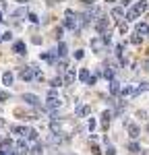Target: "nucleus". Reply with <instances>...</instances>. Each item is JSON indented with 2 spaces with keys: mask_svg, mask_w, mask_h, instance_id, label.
<instances>
[{
  "mask_svg": "<svg viewBox=\"0 0 149 155\" xmlns=\"http://www.w3.org/2000/svg\"><path fill=\"white\" fill-rule=\"evenodd\" d=\"M147 8H149V4L145 2V0H143V2H137L135 6H131V8H128V12L124 15V19H126V21H135V19H139V17L147 11Z\"/></svg>",
  "mask_w": 149,
  "mask_h": 155,
  "instance_id": "1",
  "label": "nucleus"
},
{
  "mask_svg": "<svg viewBox=\"0 0 149 155\" xmlns=\"http://www.w3.org/2000/svg\"><path fill=\"white\" fill-rule=\"evenodd\" d=\"M60 106H62V101H60V97H58V91L56 89H50L48 95H46V107H48L50 112H56Z\"/></svg>",
  "mask_w": 149,
  "mask_h": 155,
  "instance_id": "2",
  "label": "nucleus"
},
{
  "mask_svg": "<svg viewBox=\"0 0 149 155\" xmlns=\"http://www.w3.org/2000/svg\"><path fill=\"white\" fill-rule=\"evenodd\" d=\"M62 25H64L66 29H71V31H74V29H79V21H77V12H74L73 8H68V11L64 12V21H62Z\"/></svg>",
  "mask_w": 149,
  "mask_h": 155,
  "instance_id": "3",
  "label": "nucleus"
},
{
  "mask_svg": "<svg viewBox=\"0 0 149 155\" xmlns=\"http://www.w3.org/2000/svg\"><path fill=\"white\" fill-rule=\"evenodd\" d=\"M108 25H110V21H108V17L99 15V17H98V21H95V29H98L99 33H108Z\"/></svg>",
  "mask_w": 149,
  "mask_h": 155,
  "instance_id": "4",
  "label": "nucleus"
},
{
  "mask_svg": "<svg viewBox=\"0 0 149 155\" xmlns=\"http://www.w3.org/2000/svg\"><path fill=\"white\" fill-rule=\"evenodd\" d=\"M15 151H17V153H29V141H27V139H19V141H17V143H15Z\"/></svg>",
  "mask_w": 149,
  "mask_h": 155,
  "instance_id": "5",
  "label": "nucleus"
},
{
  "mask_svg": "<svg viewBox=\"0 0 149 155\" xmlns=\"http://www.w3.org/2000/svg\"><path fill=\"white\" fill-rule=\"evenodd\" d=\"M23 101L27 106H33V107H39V97L35 93H23Z\"/></svg>",
  "mask_w": 149,
  "mask_h": 155,
  "instance_id": "6",
  "label": "nucleus"
},
{
  "mask_svg": "<svg viewBox=\"0 0 149 155\" xmlns=\"http://www.w3.org/2000/svg\"><path fill=\"white\" fill-rule=\"evenodd\" d=\"M74 79H77V72H74V68H66L64 77H62V83H64V85H73Z\"/></svg>",
  "mask_w": 149,
  "mask_h": 155,
  "instance_id": "7",
  "label": "nucleus"
},
{
  "mask_svg": "<svg viewBox=\"0 0 149 155\" xmlns=\"http://www.w3.org/2000/svg\"><path fill=\"white\" fill-rule=\"evenodd\" d=\"M11 132H12V134L23 137V139H27V134L31 132V128H29V126H11Z\"/></svg>",
  "mask_w": 149,
  "mask_h": 155,
  "instance_id": "8",
  "label": "nucleus"
},
{
  "mask_svg": "<svg viewBox=\"0 0 149 155\" xmlns=\"http://www.w3.org/2000/svg\"><path fill=\"white\" fill-rule=\"evenodd\" d=\"M110 15H112V19H114L116 23H120V21H124V8H122V6H114Z\"/></svg>",
  "mask_w": 149,
  "mask_h": 155,
  "instance_id": "9",
  "label": "nucleus"
},
{
  "mask_svg": "<svg viewBox=\"0 0 149 155\" xmlns=\"http://www.w3.org/2000/svg\"><path fill=\"white\" fill-rule=\"evenodd\" d=\"M21 79H23V81H27V83H31V81L35 79V72H33V68H31V66L23 68V71H21Z\"/></svg>",
  "mask_w": 149,
  "mask_h": 155,
  "instance_id": "10",
  "label": "nucleus"
},
{
  "mask_svg": "<svg viewBox=\"0 0 149 155\" xmlns=\"http://www.w3.org/2000/svg\"><path fill=\"white\" fill-rule=\"evenodd\" d=\"M12 83H15V74H12V71H4L2 72V85H4V87H11Z\"/></svg>",
  "mask_w": 149,
  "mask_h": 155,
  "instance_id": "11",
  "label": "nucleus"
},
{
  "mask_svg": "<svg viewBox=\"0 0 149 155\" xmlns=\"http://www.w3.org/2000/svg\"><path fill=\"white\" fill-rule=\"evenodd\" d=\"M12 52L19 54V56L27 54V46H25V41H15V44H12Z\"/></svg>",
  "mask_w": 149,
  "mask_h": 155,
  "instance_id": "12",
  "label": "nucleus"
},
{
  "mask_svg": "<svg viewBox=\"0 0 149 155\" xmlns=\"http://www.w3.org/2000/svg\"><path fill=\"white\" fill-rule=\"evenodd\" d=\"M135 33L137 35H149V25L147 23H137L135 25Z\"/></svg>",
  "mask_w": 149,
  "mask_h": 155,
  "instance_id": "13",
  "label": "nucleus"
},
{
  "mask_svg": "<svg viewBox=\"0 0 149 155\" xmlns=\"http://www.w3.org/2000/svg\"><path fill=\"white\" fill-rule=\"evenodd\" d=\"M89 112H91V110H89V106H85V104H79V106H77V116H79V118L89 116Z\"/></svg>",
  "mask_w": 149,
  "mask_h": 155,
  "instance_id": "14",
  "label": "nucleus"
},
{
  "mask_svg": "<svg viewBox=\"0 0 149 155\" xmlns=\"http://www.w3.org/2000/svg\"><path fill=\"white\" fill-rule=\"evenodd\" d=\"M91 50H93V52H101V50H104L101 37H93V39H91Z\"/></svg>",
  "mask_w": 149,
  "mask_h": 155,
  "instance_id": "15",
  "label": "nucleus"
},
{
  "mask_svg": "<svg viewBox=\"0 0 149 155\" xmlns=\"http://www.w3.org/2000/svg\"><path fill=\"white\" fill-rule=\"evenodd\" d=\"M126 130H128V137H131V139H137V137L141 134V128H139L137 124H128Z\"/></svg>",
  "mask_w": 149,
  "mask_h": 155,
  "instance_id": "16",
  "label": "nucleus"
},
{
  "mask_svg": "<svg viewBox=\"0 0 149 155\" xmlns=\"http://www.w3.org/2000/svg\"><path fill=\"white\" fill-rule=\"evenodd\" d=\"M120 89H122V85L118 83L116 79L110 81V93H112V95H118V93H120Z\"/></svg>",
  "mask_w": 149,
  "mask_h": 155,
  "instance_id": "17",
  "label": "nucleus"
},
{
  "mask_svg": "<svg viewBox=\"0 0 149 155\" xmlns=\"http://www.w3.org/2000/svg\"><path fill=\"white\" fill-rule=\"evenodd\" d=\"M89 79H91L89 68H81V71H79V81H81V83H89Z\"/></svg>",
  "mask_w": 149,
  "mask_h": 155,
  "instance_id": "18",
  "label": "nucleus"
},
{
  "mask_svg": "<svg viewBox=\"0 0 149 155\" xmlns=\"http://www.w3.org/2000/svg\"><path fill=\"white\" fill-rule=\"evenodd\" d=\"M120 95H124V97L135 95V85H126V87H122V89H120Z\"/></svg>",
  "mask_w": 149,
  "mask_h": 155,
  "instance_id": "19",
  "label": "nucleus"
},
{
  "mask_svg": "<svg viewBox=\"0 0 149 155\" xmlns=\"http://www.w3.org/2000/svg\"><path fill=\"white\" fill-rule=\"evenodd\" d=\"M41 149H44V147H41V143L37 141V143L29 149V153H27V155H41Z\"/></svg>",
  "mask_w": 149,
  "mask_h": 155,
  "instance_id": "20",
  "label": "nucleus"
},
{
  "mask_svg": "<svg viewBox=\"0 0 149 155\" xmlns=\"http://www.w3.org/2000/svg\"><path fill=\"white\" fill-rule=\"evenodd\" d=\"M110 118H112V112L110 110H104V112H101V122H104V126L110 124Z\"/></svg>",
  "mask_w": 149,
  "mask_h": 155,
  "instance_id": "21",
  "label": "nucleus"
},
{
  "mask_svg": "<svg viewBox=\"0 0 149 155\" xmlns=\"http://www.w3.org/2000/svg\"><path fill=\"white\" fill-rule=\"evenodd\" d=\"M101 74H104V77H106V79H108V81H114V68H110V66H106V68H104V72H101Z\"/></svg>",
  "mask_w": 149,
  "mask_h": 155,
  "instance_id": "22",
  "label": "nucleus"
},
{
  "mask_svg": "<svg viewBox=\"0 0 149 155\" xmlns=\"http://www.w3.org/2000/svg\"><path fill=\"white\" fill-rule=\"evenodd\" d=\"M66 44H64V41H60V44H58V56H62V58H64V56H66Z\"/></svg>",
  "mask_w": 149,
  "mask_h": 155,
  "instance_id": "23",
  "label": "nucleus"
},
{
  "mask_svg": "<svg viewBox=\"0 0 149 155\" xmlns=\"http://www.w3.org/2000/svg\"><path fill=\"white\" fill-rule=\"evenodd\" d=\"M128 151H131V153H139V151H141V147H139V143H128Z\"/></svg>",
  "mask_w": 149,
  "mask_h": 155,
  "instance_id": "24",
  "label": "nucleus"
},
{
  "mask_svg": "<svg viewBox=\"0 0 149 155\" xmlns=\"http://www.w3.org/2000/svg\"><path fill=\"white\" fill-rule=\"evenodd\" d=\"M41 60H46V62H54L56 56H54V54H50V52H44V54H41Z\"/></svg>",
  "mask_w": 149,
  "mask_h": 155,
  "instance_id": "25",
  "label": "nucleus"
},
{
  "mask_svg": "<svg viewBox=\"0 0 149 155\" xmlns=\"http://www.w3.org/2000/svg\"><path fill=\"white\" fill-rule=\"evenodd\" d=\"M95 126H98L95 118H89V122H87V128H89V132H93V130H95Z\"/></svg>",
  "mask_w": 149,
  "mask_h": 155,
  "instance_id": "26",
  "label": "nucleus"
},
{
  "mask_svg": "<svg viewBox=\"0 0 149 155\" xmlns=\"http://www.w3.org/2000/svg\"><path fill=\"white\" fill-rule=\"evenodd\" d=\"M27 19H29V23H39V19H37L35 12H27Z\"/></svg>",
  "mask_w": 149,
  "mask_h": 155,
  "instance_id": "27",
  "label": "nucleus"
},
{
  "mask_svg": "<svg viewBox=\"0 0 149 155\" xmlns=\"http://www.w3.org/2000/svg\"><path fill=\"white\" fill-rule=\"evenodd\" d=\"M85 56V50H74V60H83Z\"/></svg>",
  "mask_w": 149,
  "mask_h": 155,
  "instance_id": "28",
  "label": "nucleus"
},
{
  "mask_svg": "<svg viewBox=\"0 0 149 155\" xmlns=\"http://www.w3.org/2000/svg\"><path fill=\"white\" fill-rule=\"evenodd\" d=\"M60 83H62V79H60V77H56V79H52V89H56V87H60Z\"/></svg>",
  "mask_w": 149,
  "mask_h": 155,
  "instance_id": "29",
  "label": "nucleus"
},
{
  "mask_svg": "<svg viewBox=\"0 0 149 155\" xmlns=\"http://www.w3.org/2000/svg\"><path fill=\"white\" fill-rule=\"evenodd\" d=\"M8 99H11V95L6 91H0V101H8Z\"/></svg>",
  "mask_w": 149,
  "mask_h": 155,
  "instance_id": "30",
  "label": "nucleus"
},
{
  "mask_svg": "<svg viewBox=\"0 0 149 155\" xmlns=\"http://www.w3.org/2000/svg\"><path fill=\"white\" fill-rule=\"evenodd\" d=\"M141 39H143V37L137 35V33H133V37H131V41H133V44H141Z\"/></svg>",
  "mask_w": 149,
  "mask_h": 155,
  "instance_id": "31",
  "label": "nucleus"
},
{
  "mask_svg": "<svg viewBox=\"0 0 149 155\" xmlns=\"http://www.w3.org/2000/svg\"><path fill=\"white\" fill-rule=\"evenodd\" d=\"M118 31H120V33H126V31H128V25H126V23H120Z\"/></svg>",
  "mask_w": 149,
  "mask_h": 155,
  "instance_id": "32",
  "label": "nucleus"
},
{
  "mask_svg": "<svg viewBox=\"0 0 149 155\" xmlns=\"http://www.w3.org/2000/svg\"><path fill=\"white\" fill-rule=\"evenodd\" d=\"M2 39H4V41H11V39H12V33H11V31H6V33H2Z\"/></svg>",
  "mask_w": 149,
  "mask_h": 155,
  "instance_id": "33",
  "label": "nucleus"
},
{
  "mask_svg": "<svg viewBox=\"0 0 149 155\" xmlns=\"http://www.w3.org/2000/svg\"><path fill=\"white\" fill-rule=\"evenodd\" d=\"M15 17H21V15H25V6H21V8H17V11L12 12Z\"/></svg>",
  "mask_w": 149,
  "mask_h": 155,
  "instance_id": "34",
  "label": "nucleus"
},
{
  "mask_svg": "<svg viewBox=\"0 0 149 155\" xmlns=\"http://www.w3.org/2000/svg\"><path fill=\"white\" fill-rule=\"evenodd\" d=\"M106 155H116V149H114L112 145H108V149H106Z\"/></svg>",
  "mask_w": 149,
  "mask_h": 155,
  "instance_id": "35",
  "label": "nucleus"
},
{
  "mask_svg": "<svg viewBox=\"0 0 149 155\" xmlns=\"http://www.w3.org/2000/svg\"><path fill=\"white\" fill-rule=\"evenodd\" d=\"M95 83H98V74H95V77H91V79H89V83H87V85H95Z\"/></svg>",
  "mask_w": 149,
  "mask_h": 155,
  "instance_id": "36",
  "label": "nucleus"
},
{
  "mask_svg": "<svg viewBox=\"0 0 149 155\" xmlns=\"http://www.w3.org/2000/svg\"><path fill=\"white\" fill-rule=\"evenodd\" d=\"M0 155H6V151H0Z\"/></svg>",
  "mask_w": 149,
  "mask_h": 155,
  "instance_id": "37",
  "label": "nucleus"
},
{
  "mask_svg": "<svg viewBox=\"0 0 149 155\" xmlns=\"http://www.w3.org/2000/svg\"><path fill=\"white\" fill-rule=\"evenodd\" d=\"M147 132H149V124H147Z\"/></svg>",
  "mask_w": 149,
  "mask_h": 155,
  "instance_id": "38",
  "label": "nucleus"
},
{
  "mask_svg": "<svg viewBox=\"0 0 149 155\" xmlns=\"http://www.w3.org/2000/svg\"><path fill=\"white\" fill-rule=\"evenodd\" d=\"M0 41H2V37H0Z\"/></svg>",
  "mask_w": 149,
  "mask_h": 155,
  "instance_id": "39",
  "label": "nucleus"
}]
</instances>
